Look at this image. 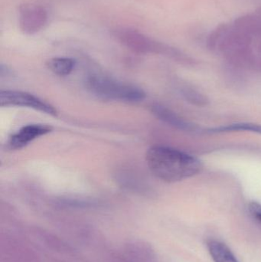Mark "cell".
Segmentation results:
<instances>
[{
  "label": "cell",
  "instance_id": "3",
  "mask_svg": "<svg viewBox=\"0 0 261 262\" xmlns=\"http://www.w3.org/2000/svg\"><path fill=\"white\" fill-rule=\"evenodd\" d=\"M251 43V38L238 30L233 24L217 26L207 39L208 49L224 52L231 58L249 51Z\"/></svg>",
  "mask_w": 261,
  "mask_h": 262
},
{
  "label": "cell",
  "instance_id": "10",
  "mask_svg": "<svg viewBox=\"0 0 261 262\" xmlns=\"http://www.w3.org/2000/svg\"><path fill=\"white\" fill-rule=\"evenodd\" d=\"M208 252L215 262H239L231 249L216 240H211L208 243Z\"/></svg>",
  "mask_w": 261,
  "mask_h": 262
},
{
  "label": "cell",
  "instance_id": "14",
  "mask_svg": "<svg viewBox=\"0 0 261 262\" xmlns=\"http://www.w3.org/2000/svg\"><path fill=\"white\" fill-rule=\"evenodd\" d=\"M250 213L257 220V222L261 223V205L257 202H251L248 206Z\"/></svg>",
  "mask_w": 261,
  "mask_h": 262
},
{
  "label": "cell",
  "instance_id": "11",
  "mask_svg": "<svg viewBox=\"0 0 261 262\" xmlns=\"http://www.w3.org/2000/svg\"><path fill=\"white\" fill-rule=\"evenodd\" d=\"M75 66V60L69 58H53L47 61L48 68L60 76L68 75L73 71Z\"/></svg>",
  "mask_w": 261,
  "mask_h": 262
},
{
  "label": "cell",
  "instance_id": "5",
  "mask_svg": "<svg viewBox=\"0 0 261 262\" xmlns=\"http://www.w3.org/2000/svg\"><path fill=\"white\" fill-rule=\"evenodd\" d=\"M48 20L47 11L34 3H25L18 10V25L23 33L33 35L41 31Z\"/></svg>",
  "mask_w": 261,
  "mask_h": 262
},
{
  "label": "cell",
  "instance_id": "9",
  "mask_svg": "<svg viewBox=\"0 0 261 262\" xmlns=\"http://www.w3.org/2000/svg\"><path fill=\"white\" fill-rule=\"evenodd\" d=\"M152 112L159 119L173 127L182 130H195V127L192 124L179 118L171 111L160 105L153 106Z\"/></svg>",
  "mask_w": 261,
  "mask_h": 262
},
{
  "label": "cell",
  "instance_id": "8",
  "mask_svg": "<svg viewBox=\"0 0 261 262\" xmlns=\"http://www.w3.org/2000/svg\"><path fill=\"white\" fill-rule=\"evenodd\" d=\"M233 25L250 38L261 36V7L254 13L246 14L236 18Z\"/></svg>",
  "mask_w": 261,
  "mask_h": 262
},
{
  "label": "cell",
  "instance_id": "1",
  "mask_svg": "<svg viewBox=\"0 0 261 262\" xmlns=\"http://www.w3.org/2000/svg\"><path fill=\"white\" fill-rule=\"evenodd\" d=\"M147 161L152 173L167 183H176L194 177L202 169L199 159L167 146H154L149 149Z\"/></svg>",
  "mask_w": 261,
  "mask_h": 262
},
{
  "label": "cell",
  "instance_id": "4",
  "mask_svg": "<svg viewBox=\"0 0 261 262\" xmlns=\"http://www.w3.org/2000/svg\"><path fill=\"white\" fill-rule=\"evenodd\" d=\"M0 105L2 107L16 106V107H29L38 112H44L48 115L56 116V109L53 106L41 101L39 98L30 94L15 91H4L0 93Z\"/></svg>",
  "mask_w": 261,
  "mask_h": 262
},
{
  "label": "cell",
  "instance_id": "7",
  "mask_svg": "<svg viewBox=\"0 0 261 262\" xmlns=\"http://www.w3.org/2000/svg\"><path fill=\"white\" fill-rule=\"evenodd\" d=\"M114 33L123 43L136 50L146 51L160 47L148 37L135 29L121 28L115 30Z\"/></svg>",
  "mask_w": 261,
  "mask_h": 262
},
{
  "label": "cell",
  "instance_id": "2",
  "mask_svg": "<svg viewBox=\"0 0 261 262\" xmlns=\"http://www.w3.org/2000/svg\"><path fill=\"white\" fill-rule=\"evenodd\" d=\"M87 87L92 94L105 100L137 102L146 97L144 91L136 86L123 84L102 75L89 77Z\"/></svg>",
  "mask_w": 261,
  "mask_h": 262
},
{
  "label": "cell",
  "instance_id": "12",
  "mask_svg": "<svg viewBox=\"0 0 261 262\" xmlns=\"http://www.w3.org/2000/svg\"><path fill=\"white\" fill-rule=\"evenodd\" d=\"M236 131H246V132L261 134V125L251 124V123H238V124L210 128L207 130V132L209 134H220V133L236 132Z\"/></svg>",
  "mask_w": 261,
  "mask_h": 262
},
{
  "label": "cell",
  "instance_id": "15",
  "mask_svg": "<svg viewBox=\"0 0 261 262\" xmlns=\"http://www.w3.org/2000/svg\"><path fill=\"white\" fill-rule=\"evenodd\" d=\"M260 52H261V44L260 45Z\"/></svg>",
  "mask_w": 261,
  "mask_h": 262
},
{
  "label": "cell",
  "instance_id": "6",
  "mask_svg": "<svg viewBox=\"0 0 261 262\" xmlns=\"http://www.w3.org/2000/svg\"><path fill=\"white\" fill-rule=\"evenodd\" d=\"M52 127L46 124H29L20 129L12 135L8 142V147L10 149H19L27 146L30 142L38 137L49 134Z\"/></svg>",
  "mask_w": 261,
  "mask_h": 262
},
{
  "label": "cell",
  "instance_id": "13",
  "mask_svg": "<svg viewBox=\"0 0 261 262\" xmlns=\"http://www.w3.org/2000/svg\"><path fill=\"white\" fill-rule=\"evenodd\" d=\"M184 94H185V97H186V99L191 101L193 104H196L198 105L206 104V98L202 96L201 94L198 93L196 91L193 90V89L185 91Z\"/></svg>",
  "mask_w": 261,
  "mask_h": 262
}]
</instances>
